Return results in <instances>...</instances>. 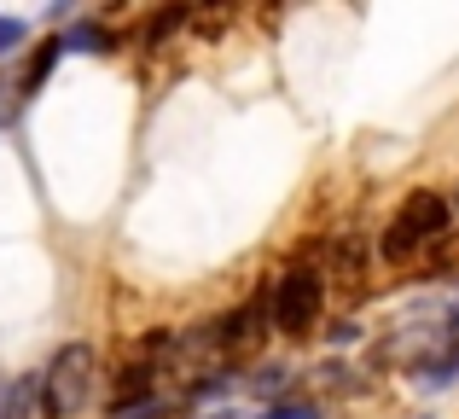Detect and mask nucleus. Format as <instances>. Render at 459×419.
Here are the masks:
<instances>
[{"label":"nucleus","instance_id":"nucleus-2","mask_svg":"<svg viewBox=\"0 0 459 419\" xmlns=\"http://www.w3.org/2000/svg\"><path fill=\"white\" fill-rule=\"evenodd\" d=\"M442 233H454V198H442L437 187H413L395 210V222L384 227L378 257L384 262H413L425 245H437Z\"/></svg>","mask_w":459,"mask_h":419},{"label":"nucleus","instance_id":"nucleus-4","mask_svg":"<svg viewBox=\"0 0 459 419\" xmlns=\"http://www.w3.org/2000/svg\"><path fill=\"white\" fill-rule=\"evenodd\" d=\"M268 327H273V285H268V292H256L250 303L227 309V315H221V320H210L204 332H210L215 350H250V344H256Z\"/></svg>","mask_w":459,"mask_h":419},{"label":"nucleus","instance_id":"nucleus-14","mask_svg":"<svg viewBox=\"0 0 459 419\" xmlns=\"http://www.w3.org/2000/svg\"><path fill=\"white\" fill-rule=\"evenodd\" d=\"M0 390H6V385H0Z\"/></svg>","mask_w":459,"mask_h":419},{"label":"nucleus","instance_id":"nucleus-9","mask_svg":"<svg viewBox=\"0 0 459 419\" xmlns=\"http://www.w3.org/2000/svg\"><path fill=\"white\" fill-rule=\"evenodd\" d=\"M41 419V408H35V379H12L6 390H0V419Z\"/></svg>","mask_w":459,"mask_h":419},{"label":"nucleus","instance_id":"nucleus-12","mask_svg":"<svg viewBox=\"0 0 459 419\" xmlns=\"http://www.w3.org/2000/svg\"><path fill=\"white\" fill-rule=\"evenodd\" d=\"M111 419H163V397H140V402H117Z\"/></svg>","mask_w":459,"mask_h":419},{"label":"nucleus","instance_id":"nucleus-3","mask_svg":"<svg viewBox=\"0 0 459 419\" xmlns=\"http://www.w3.org/2000/svg\"><path fill=\"white\" fill-rule=\"evenodd\" d=\"M320 303H325V274L285 268L280 280H273V332H285V338H303V332H314Z\"/></svg>","mask_w":459,"mask_h":419},{"label":"nucleus","instance_id":"nucleus-5","mask_svg":"<svg viewBox=\"0 0 459 419\" xmlns=\"http://www.w3.org/2000/svg\"><path fill=\"white\" fill-rule=\"evenodd\" d=\"M58 58H65V35H47V41L30 53V65H23V82H18V93H23V100H35V93H41L47 82H53Z\"/></svg>","mask_w":459,"mask_h":419},{"label":"nucleus","instance_id":"nucleus-6","mask_svg":"<svg viewBox=\"0 0 459 419\" xmlns=\"http://www.w3.org/2000/svg\"><path fill=\"white\" fill-rule=\"evenodd\" d=\"M111 47H117V35L100 18H76L65 30V53H111Z\"/></svg>","mask_w":459,"mask_h":419},{"label":"nucleus","instance_id":"nucleus-8","mask_svg":"<svg viewBox=\"0 0 459 419\" xmlns=\"http://www.w3.org/2000/svg\"><path fill=\"white\" fill-rule=\"evenodd\" d=\"M192 23V6H163V12H152L146 18V30H140V47H163L175 30H186Z\"/></svg>","mask_w":459,"mask_h":419},{"label":"nucleus","instance_id":"nucleus-13","mask_svg":"<svg viewBox=\"0 0 459 419\" xmlns=\"http://www.w3.org/2000/svg\"><path fill=\"white\" fill-rule=\"evenodd\" d=\"M448 327H454V332H459V303H454V315H448Z\"/></svg>","mask_w":459,"mask_h":419},{"label":"nucleus","instance_id":"nucleus-10","mask_svg":"<svg viewBox=\"0 0 459 419\" xmlns=\"http://www.w3.org/2000/svg\"><path fill=\"white\" fill-rule=\"evenodd\" d=\"M262 419H320V408L303 402V397H280V402H268V408H262Z\"/></svg>","mask_w":459,"mask_h":419},{"label":"nucleus","instance_id":"nucleus-7","mask_svg":"<svg viewBox=\"0 0 459 419\" xmlns=\"http://www.w3.org/2000/svg\"><path fill=\"white\" fill-rule=\"evenodd\" d=\"M413 379H419L425 390H448V385H459V344H448V350L430 355V362H419Z\"/></svg>","mask_w":459,"mask_h":419},{"label":"nucleus","instance_id":"nucleus-1","mask_svg":"<svg viewBox=\"0 0 459 419\" xmlns=\"http://www.w3.org/2000/svg\"><path fill=\"white\" fill-rule=\"evenodd\" d=\"M93 385H100V350L88 338H70L35 373V408L41 419H82L93 402Z\"/></svg>","mask_w":459,"mask_h":419},{"label":"nucleus","instance_id":"nucleus-11","mask_svg":"<svg viewBox=\"0 0 459 419\" xmlns=\"http://www.w3.org/2000/svg\"><path fill=\"white\" fill-rule=\"evenodd\" d=\"M23 41H30V18H12L6 12V18H0V58H12Z\"/></svg>","mask_w":459,"mask_h":419}]
</instances>
